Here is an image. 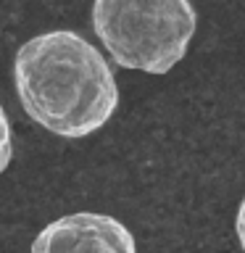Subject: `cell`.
I'll list each match as a JSON object with an SVG mask.
<instances>
[{
	"mask_svg": "<svg viewBox=\"0 0 245 253\" xmlns=\"http://www.w3.org/2000/svg\"><path fill=\"white\" fill-rule=\"evenodd\" d=\"M13 82L32 122L66 140H82L103 129L119 106L111 63L71 29L27 40L16 50Z\"/></svg>",
	"mask_w": 245,
	"mask_h": 253,
	"instance_id": "obj_1",
	"label": "cell"
},
{
	"mask_svg": "<svg viewBox=\"0 0 245 253\" xmlns=\"http://www.w3.org/2000/svg\"><path fill=\"white\" fill-rule=\"evenodd\" d=\"M198 29L190 0H92V32L122 69L169 74Z\"/></svg>",
	"mask_w": 245,
	"mask_h": 253,
	"instance_id": "obj_2",
	"label": "cell"
},
{
	"mask_svg": "<svg viewBox=\"0 0 245 253\" xmlns=\"http://www.w3.org/2000/svg\"><path fill=\"white\" fill-rule=\"evenodd\" d=\"M29 253H137V243L108 213L77 211L40 229Z\"/></svg>",
	"mask_w": 245,
	"mask_h": 253,
	"instance_id": "obj_3",
	"label": "cell"
},
{
	"mask_svg": "<svg viewBox=\"0 0 245 253\" xmlns=\"http://www.w3.org/2000/svg\"><path fill=\"white\" fill-rule=\"evenodd\" d=\"M11 158H13V132H11V124H8L5 108L0 106V174L8 169Z\"/></svg>",
	"mask_w": 245,
	"mask_h": 253,
	"instance_id": "obj_4",
	"label": "cell"
},
{
	"mask_svg": "<svg viewBox=\"0 0 245 253\" xmlns=\"http://www.w3.org/2000/svg\"><path fill=\"white\" fill-rule=\"evenodd\" d=\"M235 235H237V243H240V248L245 253V198L240 201V209L235 213Z\"/></svg>",
	"mask_w": 245,
	"mask_h": 253,
	"instance_id": "obj_5",
	"label": "cell"
}]
</instances>
